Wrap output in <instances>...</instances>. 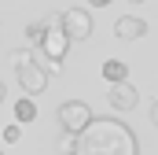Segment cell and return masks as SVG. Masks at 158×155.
Masks as SVG:
<instances>
[{"instance_id": "1", "label": "cell", "mask_w": 158, "mask_h": 155, "mask_svg": "<svg viewBox=\"0 0 158 155\" xmlns=\"http://www.w3.org/2000/svg\"><path fill=\"white\" fill-rule=\"evenodd\" d=\"M74 155H136V137L118 118H92L74 140Z\"/></svg>"}, {"instance_id": "2", "label": "cell", "mask_w": 158, "mask_h": 155, "mask_svg": "<svg viewBox=\"0 0 158 155\" xmlns=\"http://www.w3.org/2000/svg\"><path fill=\"white\" fill-rule=\"evenodd\" d=\"M40 52L48 55V63H63L70 52V37L63 30V15H48L44 22V37H40Z\"/></svg>"}, {"instance_id": "3", "label": "cell", "mask_w": 158, "mask_h": 155, "mask_svg": "<svg viewBox=\"0 0 158 155\" xmlns=\"http://www.w3.org/2000/svg\"><path fill=\"white\" fill-rule=\"evenodd\" d=\"M15 74H19V85H22L30 96L48 89V74H44V67H40V63H33L26 52H22V55H15Z\"/></svg>"}, {"instance_id": "4", "label": "cell", "mask_w": 158, "mask_h": 155, "mask_svg": "<svg viewBox=\"0 0 158 155\" xmlns=\"http://www.w3.org/2000/svg\"><path fill=\"white\" fill-rule=\"evenodd\" d=\"M88 122H92V111H88V104H81V100H66V104L59 107V126H63L70 137H77Z\"/></svg>"}, {"instance_id": "5", "label": "cell", "mask_w": 158, "mask_h": 155, "mask_svg": "<svg viewBox=\"0 0 158 155\" xmlns=\"http://www.w3.org/2000/svg\"><path fill=\"white\" fill-rule=\"evenodd\" d=\"M63 30L70 41H88L92 37V15L85 7H66L63 11Z\"/></svg>"}, {"instance_id": "6", "label": "cell", "mask_w": 158, "mask_h": 155, "mask_svg": "<svg viewBox=\"0 0 158 155\" xmlns=\"http://www.w3.org/2000/svg\"><path fill=\"white\" fill-rule=\"evenodd\" d=\"M107 100H110V107H118V111H132V107L140 104V92H136L129 81H114V85L107 89Z\"/></svg>"}, {"instance_id": "7", "label": "cell", "mask_w": 158, "mask_h": 155, "mask_svg": "<svg viewBox=\"0 0 158 155\" xmlns=\"http://www.w3.org/2000/svg\"><path fill=\"white\" fill-rule=\"evenodd\" d=\"M114 33H118L121 41H140L143 33H147V22L136 19V15H121L118 22H114Z\"/></svg>"}, {"instance_id": "8", "label": "cell", "mask_w": 158, "mask_h": 155, "mask_svg": "<svg viewBox=\"0 0 158 155\" xmlns=\"http://www.w3.org/2000/svg\"><path fill=\"white\" fill-rule=\"evenodd\" d=\"M103 78H107L110 85H114V81H125V78H129V67H125L121 59H107V63H103Z\"/></svg>"}, {"instance_id": "9", "label": "cell", "mask_w": 158, "mask_h": 155, "mask_svg": "<svg viewBox=\"0 0 158 155\" xmlns=\"http://www.w3.org/2000/svg\"><path fill=\"white\" fill-rule=\"evenodd\" d=\"M15 118H19V122H33V118H37V107H33L30 96H22V100L15 104Z\"/></svg>"}, {"instance_id": "10", "label": "cell", "mask_w": 158, "mask_h": 155, "mask_svg": "<svg viewBox=\"0 0 158 155\" xmlns=\"http://www.w3.org/2000/svg\"><path fill=\"white\" fill-rule=\"evenodd\" d=\"M4 140H7V144H19V140H22L19 126H7V129H4Z\"/></svg>"}, {"instance_id": "11", "label": "cell", "mask_w": 158, "mask_h": 155, "mask_svg": "<svg viewBox=\"0 0 158 155\" xmlns=\"http://www.w3.org/2000/svg\"><path fill=\"white\" fill-rule=\"evenodd\" d=\"M151 122H155V126H158V100H155V104H151Z\"/></svg>"}, {"instance_id": "12", "label": "cell", "mask_w": 158, "mask_h": 155, "mask_svg": "<svg viewBox=\"0 0 158 155\" xmlns=\"http://www.w3.org/2000/svg\"><path fill=\"white\" fill-rule=\"evenodd\" d=\"M88 4H96V7H107V4H110V0H88Z\"/></svg>"}, {"instance_id": "13", "label": "cell", "mask_w": 158, "mask_h": 155, "mask_svg": "<svg viewBox=\"0 0 158 155\" xmlns=\"http://www.w3.org/2000/svg\"><path fill=\"white\" fill-rule=\"evenodd\" d=\"M4 96H7V89H4V81H0V104H4Z\"/></svg>"}, {"instance_id": "14", "label": "cell", "mask_w": 158, "mask_h": 155, "mask_svg": "<svg viewBox=\"0 0 158 155\" xmlns=\"http://www.w3.org/2000/svg\"><path fill=\"white\" fill-rule=\"evenodd\" d=\"M132 4H143V0H132Z\"/></svg>"}]
</instances>
